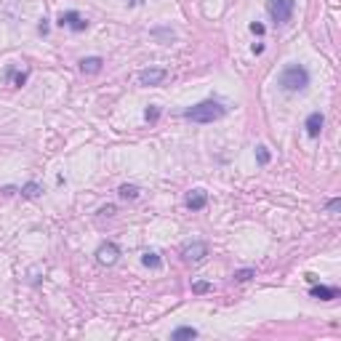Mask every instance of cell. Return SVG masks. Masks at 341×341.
I'll return each instance as SVG.
<instances>
[{
  "label": "cell",
  "instance_id": "cb8c5ba5",
  "mask_svg": "<svg viewBox=\"0 0 341 341\" xmlns=\"http://www.w3.org/2000/svg\"><path fill=\"white\" fill-rule=\"evenodd\" d=\"M131 5H139V3H144V0H128Z\"/></svg>",
  "mask_w": 341,
  "mask_h": 341
},
{
  "label": "cell",
  "instance_id": "ffe728a7",
  "mask_svg": "<svg viewBox=\"0 0 341 341\" xmlns=\"http://www.w3.org/2000/svg\"><path fill=\"white\" fill-rule=\"evenodd\" d=\"M192 291H195V293H208V291H211V283H195Z\"/></svg>",
  "mask_w": 341,
  "mask_h": 341
},
{
  "label": "cell",
  "instance_id": "603a6c76",
  "mask_svg": "<svg viewBox=\"0 0 341 341\" xmlns=\"http://www.w3.org/2000/svg\"><path fill=\"white\" fill-rule=\"evenodd\" d=\"M101 213H104V216H112V213H115V206H104V208H101Z\"/></svg>",
  "mask_w": 341,
  "mask_h": 341
},
{
  "label": "cell",
  "instance_id": "7402d4cb",
  "mask_svg": "<svg viewBox=\"0 0 341 341\" xmlns=\"http://www.w3.org/2000/svg\"><path fill=\"white\" fill-rule=\"evenodd\" d=\"M251 32H253V35H264V24H259V21H253V24H251Z\"/></svg>",
  "mask_w": 341,
  "mask_h": 341
},
{
  "label": "cell",
  "instance_id": "4fadbf2b",
  "mask_svg": "<svg viewBox=\"0 0 341 341\" xmlns=\"http://www.w3.org/2000/svg\"><path fill=\"white\" fill-rule=\"evenodd\" d=\"M141 264L150 266V269H160V266H163V259H160L155 251H147L144 256H141Z\"/></svg>",
  "mask_w": 341,
  "mask_h": 341
},
{
  "label": "cell",
  "instance_id": "52a82bcc",
  "mask_svg": "<svg viewBox=\"0 0 341 341\" xmlns=\"http://www.w3.org/2000/svg\"><path fill=\"white\" fill-rule=\"evenodd\" d=\"M168 77V72L163 67H147V70L139 72V83L141 85H160Z\"/></svg>",
  "mask_w": 341,
  "mask_h": 341
},
{
  "label": "cell",
  "instance_id": "ac0fdd59",
  "mask_svg": "<svg viewBox=\"0 0 341 341\" xmlns=\"http://www.w3.org/2000/svg\"><path fill=\"white\" fill-rule=\"evenodd\" d=\"M8 77H14L16 85H24V83H27V72H14V70H8Z\"/></svg>",
  "mask_w": 341,
  "mask_h": 341
},
{
  "label": "cell",
  "instance_id": "7a4b0ae2",
  "mask_svg": "<svg viewBox=\"0 0 341 341\" xmlns=\"http://www.w3.org/2000/svg\"><path fill=\"white\" fill-rule=\"evenodd\" d=\"M280 85H283V91H288V94L304 91L306 85H309V72H306V67H301V64L285 67L283 75H280Z\"/></svg>",
  "mask_w": 341,
  "mask_h": 341
},
{
  "label": "cell",
  "instance_id": "6da1fadb",
  "mask_svg": "<svg viewBox=\"0 0 341 341\" xmlns=\"http://www.w3.org/2000/svg\"><path fill=\"white\" fill-rule=\"evenodd\" d=\"M227 115V107L221 104V101H213V99H208V101H200V104H195V107H189V110H184V117L187 120H192V123H216V120H221V117Z\"/></svg>",
  "mask_w": 341,
  "mask_h": 341
},
{
  "label": "cell",
  "instance_id": "9c48e42d",
  "mask_svg": "<svg viewBox=\"0 0 341 341\" xmlns=\"http://www.w3.org/2000/svg\"><path fill=\"white\" fill-rule=\"evenodd\" d=\"M322 123H325L322 112H312V115L306 117V123H304L306 133H309V136H320V131H322Z\"/></svg>",
  "mask_w": 341,
  "mask_h": 341
},
{
  "label": "cell",
  "instance_id": "ba28073f",
  "mask_svg": "<svg viewBox=\"0 0 341 341\" xmlns=\"http://www.w3.org/2000/svg\"><path fill=\"white\" fill-rule=\"evenodd\" d=\"M187 208H189V211H203V208L208 206V195L203 189H192L189 195H187Z\"/></svg>",
  "mask_w": 341,
  "mask_h": 341
},
{
  "label": "cell",
  "instance_id": "277c9868",
  "mask_svg": "<svg viewBox=\"0 0 341 341\" xmlns=\"http://www.w3.org/2000/svg\"><path fill=\"white\" fill-rule=\"evenodd\" d=\"M206 256H208V243H203V240H192L187 246H181V259L187 264H200Z\"/></svg>",
  "mask_w": 341,
  "mask_h": 341
},
{
  "label": "cell",
  "instance_id": "7c38bea8",
  "mask_svg": "<svg viewBox=\"0 0 341 341\" xmlns=\"http://www.w3.org/2000/svg\"><path fill=\"white\" fill-rule=\"evenodd\" d=\"M43 187L38 184V181H30V184L21 187V197H27V200H35V197H40Z\"/></svg>",
  "mask_w": 341,
  "mask_h": 341
},
{
  "label": "cell",
  "instance_id": "44dd1931",
  "mask_svg": "<svg viewBox=\"0 0 341 341\" xmlns=\"http://www.w3.org/2000/svg\"><path fill=\"white\" fill-rule=\"evenodd\" d=\"M339 208H341V200H339V197H333V200H328V211H331V213H336Z\"/></svg>",
  "mask_w": 341,
  "mask_h": 341
},
{
  "label": "cell",
  "instance_id": "8fae6325",
  "mask_svg": "<svg viewBox=\"0 0 341 341\" xmlns=\"http://www.w3.org/2000/svg\"><path fill=\"white\" fill-rule=\"evenodd\" d=\"M309 296L312 299H320V301H331V299L339 296V291H336V288H328V285H312Z\"/></svg>",
  "mask_w": 341,
  "mask_h": 341
},
{
  "label": "cell",
  "instance_id": "5bb4252c",
  "mask_svg": "<svg viewBox=\"0 0 341 341\" xmlns=\"http://www.w3.org/2000/svg\"><path fill=\"white\" fill-rule=\"evenodd\" d=\"M117 195H120L123 200H136V197H139V187L136 184H123L120 189H117Z\"/></svg>",
  "mask_w": 341,
  "mask_h": 341
},
{
  "label": "cell",
  "instance_id": "9a60e30c",
  "mask_svg": "<svg viewBox=\"0 0 341 341\" xmlns=\"http://www.w3.org/2000/svg\"><path fill=\"white\" fill-rule=\"evenodd\" d=\"M170 339H173V341H181V339H197V328H176V331L170 333Z\"/></svg>",
  "mask_w": 341,
  "mask_h": 341
},
{
  "label": "cell",
  "instance_id": "8992f818",
  "mask_svg": "<svg viewBox=\"0 0 341 341\" xmlns=\"http://www.w3.org/2000/svg\"><path fill=\"white\" fill-rule=\"evenodd\" d=\"M59 27H67V30H72V32H85L88 21H85L77 11H64V14L59 16Z\"/></svg>",
  "mask_w": 341,
  "mask_h": 341
},
{
  "label": "cell",
  "instance_id": "d6986e66",
  "mask_svg": "<svg viewBox=\"0 0 341 341\" xmlns=\"http://www.w3.org/2000/svg\"><path fill=\"white\" fill-rule=\"evenodd\" d=\"M144 117H147V123H157V117H160V110H157V107H150V110L144 112Z\"/></svg>",
  "mask_w": 341,
  "mask_h": 341
},
{
  "label": "cell",
  "instance_id": "30bf717a",
  "mask_svg": "<svg viewBox=\"0 0 341 341\" xmlns=\"http://www.w3.org/2000/svg\"><path fill=\"white\" fill-rule=\"evenodd\" d=\"M101 67H104L101 56H88V59H80V70L85 72V75H99Z\"/></svg>",
  "mask_w": 341,
  "mask_h": 341
},
{
  "label": "cell",
  "instance_id": "5b68a950",
  "mask_svg": "<svg viewBox=\"0 0 341 341\" xmlns=\"http://www.w3.org/2000/svg\"><path fill=\"white\" fill-rule=\"evenodd\" d=\"M117 259H120V248H117L115 243H101L99 251H96V261H99L101 266H112Z\"/></svg>",
  "mask_w": 341,
  "mask_h": 341
},
{
  "label": "cell",
  "instance_id": "3957f363",
  "mask_svg": "<svg viewBox=\"0 0 341 341\" xmlns=\"http://www.w3.org/2000/svg\"><path fill=\"white\" fill-rule=\"evenodd\" d=\"M293 8H296L293 0H266V11H269L275 24H288L293 16Z\"/></svg>",
  "mask_w": 341,
  "mask_h": 341
},
{
  "label": "cell",
  "instance_id": "2e32d148",
  "mask_svg": "<svg viewBox=\"0 0 341 341\" xmlns=\"http://www.w3.org/2000/svg\"><path fill=\"white\" fill-rule=\"evenodd\" d=\"M232 277H235L237 283H246V280H251V277H256V269H237Z\"/></svg>",
  "mask_w": 341,
  "mask_h": 341
},
{
  "label": "cell",
  "instance_id": "e0dca14e",
  "mask_svg": "<svg viewBox=\"0 0 341 341\" xmlns=\"http://www.w3.org/2000/svg\"><path fill=\"white\" fill-rule=\"evenodd\" d=\"M269 150H266V147H256V160L261 163V166H266V163H269Z\"/></svg>",
  "mask_w": 341,
  "mask_h": 341
}]
</instances>
